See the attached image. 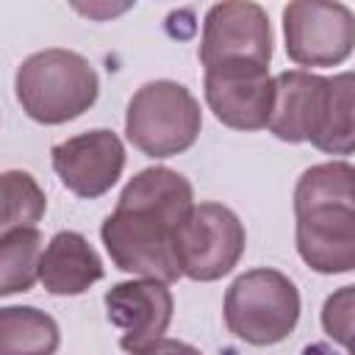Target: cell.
Segmentation results:
<instances>
[{
    "label": "cell",
    "instance_id": "4fadbf2b",
    "mask_svg": "<svg viewBox=\"0 0 355 355\" xmlns=\"http://www.w3.org/2000/svg\"><path fill=\"white\" fill-rule=\"evenodd\" d=\"M97 250L78 230H58L39 255V283L55 297H75L103 280Z\"/></svg>",
    "mask_w": 355,
    "mask_h": 355
},
{
    "label": "cell",
    "instance_id": "9c48e42d",
    "mask_svg": "<svg viewBox=\"0 0 355 355\" xmlns=\"http://www.w3.org/2000/svg\"><path fill=\"white\" fill-rule=\"evenodd\" d=\"M272 44H275L272 25L258 3L250 0L216 3L208 8L202 19L200 64L202 69L230 67V64L269 67L275 50Z\"/></svg>",
    "mask_w": 355,
    "mask_h": 355
},
{
    "label": "cell",
    "instance_id": "52a82bcc",
    "mask_svg": "<svg viewBox=\"0 0 355 355\" xmlns=\"http://www.w3.org/2000/svg\"><path fill=\"white\" fill-rule=\"evenodd\" d=\"M247 247V230L236 211L222 202H194L175 236L180 275L214 283L236 269Z\"/></svg>",
    "mask_w": 355,
    "mask_h": 355
},
{
    "label": "cell",
    "instance_id": "5bb4252c",
    "mask_svg": "<svg viewBox=\"0 0 355 355\" xmlns=\"http://www.w3.org/2000/svg\"><path fill=\"white\" fill-rule=\"evenodd\" d=\"M61 330L55 319L33 305L0 308V355H55Z\"/></svg>",
    "mask_w": 355,
    "mask_h": 355
},
{
    "label": "cell",
    "instance_id": "9a60e30c",
    "mask_svg": "<svg viewBox=\"0 0 355 355\" xmlns=\"http://www.w3.org/2000/svg\"><path fill=\"white\" fill-rule=\"evenodd\" d=\"M42 244L39 227H11L0 236V297L33 288L39 280Z\"/></svg>",
    "mask_w": 355,
    "mask_h": 355
},
{
    "label": "cell",
    "instance_id": "30bf717a",
    "mask_svg": "<svg viewBox=\"0 0 355 355\" xmlns=\"http://www.w3.org/2000/svg\"><path fill=\"white\" fill-rule=\"evenodd\" d=\"M50 158L55 175L72 194L83 200H97L111 191V186L122 178L125 144L114 130L94 128L58 141L50 150Z\"/></svg>",
    "mask_w": 355,
    "mask_h": 355
},
{
    "label": "cell",
    "instance_id": "277c9868",
    "mask_svg": "<svg viewBox=\"0 0 355 355\" xmlns=\"http://www.w3.org/2000/svg\"><path fill=\"white\" fill-rule=\"evenodd\" d=\"M22 111L39 125H64L89 111L100 94V80L89 58L75 50L47 47L28 55L14 75Z\"/></svg>",
    "mask_w": 355,
    "mask_h": 355
},
{
    "label": "cell",
    "instance_id": "2e32d148",
    "mask_svg": "<svg viewBox=\"0 0 355 355\" xmlns=\"http://www.w3.org/2000/svg\"><path fill=\"white\" fill-rule=\"evenodd\" d=\"M44 211L47 197L31 172H0V236L11 227H36Z\"/></svg>",
    "mask_w": 355,
    "mask_h": 355
},
{
    "label": "cell",
    "instance_id": "5b68a950",
    "mask_svg": "<svg viewBox=\"0 0 355 355\" xmlns=\"http://www.w3.org/2000/svg\"><path fill=\"white\" fill-rule=\"evenodd\" d=\"M227 330L252 347H272L288 338L300 322V291L280 269H250L225 291Z\"/></svg>",
    "mask_w": 355,
    "mask_h": 355
},
{
    "label": "cell",
    "instance_id": "3957f363",
    "mask_svg": "<svg viewBox=\"0 0 355 355\" xmlns=\"http://www.w3.org/2000/svg\"><path fill=\"white\" fill-rule=\"evenodd\" d=\"M352 94V72L324 78L308 69H286L272 78L266 128L280 141H311L327 155H349L355 147Z\"/></svg>",
    "mask_w": 355,
    "mask_h": 355
},
{
    "label": "cell",
    "instance_id": "8992f818",
    "mask_svg": "<svg viewBox=\"0 0 355 355\" xmlns=\"http://www.w3.org/2000/svg\"><path fill=\"white\" fill-rule=\"evenodd\" d=\"M202 128L197 97L178 80H150L136 89L125 111L128 141L150 158L186 153Z\"/></svg>",
    "mask_w": 355,
    "mask_h": 355
},
{
    "label": "cell",
    "instance_id": "7a4b0ae2",
    "mask_svg": "<svg viewBox=\"0 0 355 355\" xmlns=\"http://www.w3.org/2000/svg\"><path fill=\"white\" fill-rule=\"evenodd\" d=\"M297 252L319 275L355 269V169L327 161L305 169L294 189Z\"/></svg>",
    "mask_w": 355,
    "mask_h": 355
},
{
    "label": "cell",
    "instance_id": "6da1fadb",
    "mask_svg": "<svg viewBox=\"0 0 355 355\" xmlns=\"http://www.w3.org/2000/svg\"><path fill=\"white\" fill-rule=\"evenodd\" d=\"M194 208L191 183L169 166H147L136 172L116 208L103 219L100 239L116 269L158 283L180 277L175 258V236Z\"/></svg>",
    "mask_w": 355,
    "mask_h": 355
},
{
    "label": "cell",
    "instance_id": "e0dca14e",
    "mask_svg": "<svg viewBox=\"0 0 355 355\" xmlns=\"http://www.w3.org/2000/svg\"><path fill=\"white\" fill-rule=\"evenodd\" d=\"M352 308H355V286H341L336 294L324 300L322 308V327L341 347H349L352 338Z\"/></svg>",
    "mask_w": 355,
    "mask_h": 355
},
{
    "label": "cell",
    "instance_id": "ac0fdd59",
    "mask_svg": "<svg viewBox=\"0 0 355 355\" xmlns=\"http://www.w3.org/2000/svg\"><path fill=\"white\" fill-rule=\"evenodd\" d=\"M139 355H202L197 347H191V344H186V341H178V338H158L155 344H150L144 352H139Z\"/></svg>",
    "mask_w": 355,
    "mask_h": 355
},
{
    "label": "cell",
    "instance_id": "7c38bea8",
    "mask_svg": "<svg viewBox=\"0 0 355 355\" xmlns=\"http://www.w3.org/2000/svg\"><path fill=\"white\" fill-rule=\"evenodd\" d=\"M205 103L214 116L233 130H261L272 111V75L269 67L230 64L211 67L202 75Z\"/></svg>",
    "mask_w": 355,
    "mask_h": 355
},
{
    "label": "cell",
    "instance_id": "ba28073f",
    "mask_svg": "<svg viewBox=\"0 0 355 355\" xmlns=\"http://www.w3.org/2000/svg\"><path fill=\"white\" fill-rule=\"evenodd\" d=\"M286 53L297 67H338L355 47V17L344 3L294 0L283 8Z\"/></svg>",
    "mask_w": 355,
    "mask_h": 355
},
{
    "label": "cell",
    "instance_id": "8fae6325",
    "mask_svg": "<svg viewBox=\"0 0 355 355\" xmlns=\"http://www.w3.org/2000/svg\"><path fill=\"white\" fill-rule=\"evenodd\" d=\"M103 302H105L108 322L122 333L119 347L128 355H139L150 344L164 338L175 311L169 286L150 277L114 283L105 291Z\"/></svg>",
    "mask_w": 355,
    "mask_h": 355
}]
</instances>
